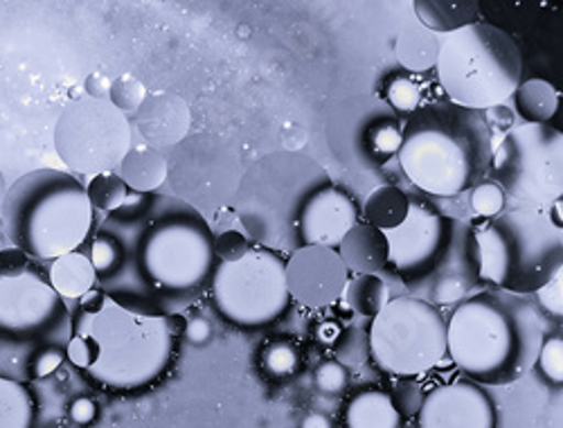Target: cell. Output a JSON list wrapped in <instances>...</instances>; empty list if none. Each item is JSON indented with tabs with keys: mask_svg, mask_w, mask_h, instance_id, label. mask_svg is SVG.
I'll use <instances>...</instances> for the list:
<instances>
[{
	"mask_svg": "<svg viewBox=\"0 0 563 428\" xmlns=\"http://www.w3.org/2000/svg\"><path fill=\"white\" fill-rule=\"evenodd\" d=\"M214 237L206 215L183 199L131 193L92 234L98 289L131 314L176 318L208 298L219 266Z\"/></svg>",
	"mask_w": 563,
	"mask_h": 428,
	"instance_id": "obj_1",
	"label": "cell"
},
{
	"mask_svg": "<svg viewBox=\"0 0 563 428\" xmlns=\"http://www.w3.org/2000/svg\"><path fill=\"white\" fill-rule=\"evenodd\" d=\"M545 341L532 296L481 289L446 318V356L478 386H507L528 374Z\"/></svg>",
	"mask_w": 563,
	"mask_h": 428,
	"instance_id": "obj_2",
	"label": "cell"
},
{
	"mask_svg": "<svg viewBox=\"0 0 563 428\" xmlns=\"http://www.w3.org/2000/svg\"><path fill=\"white\" fill-rule=\"evenodd\" d=\"M386 237L388 271L404 294L444 309L481 292V249L468 221L410 199L408 217Z\"/></svg>",
	"mask_w": 563,
	"mask_h": 428,
	"instance_id": "obj_3",
	"label": "cell"
},
{
	"mask_svg": "<svg viewBox=\"0 0 563 428\" xmlns=\"http://www.w3.org/2000/svg\"><path fill=\"white\" fill-rule=\"evenodd\" d=\"M494 133L487 118L449 100L421 105L401 122L399 165L421 193L460 197L487 174Z\"/></svg>",
	"mask_w": 563,
	"mask_h": 428,
	"instance_id": "obj_4",
	"label": "cell"
},
{
	"mask_svg": "<svg viewBox=\"0 0 563 428\" xmlns=\"http://www.w3.org/2000/svg\"><path fill=\"white\" fill-rule=\"evenodd\" d=\"M12 249L36 262H55L79 251L96 230L86 185L64 169H34L21 176L0 210Z\"/></svg>",
	"mask_w": 563,
	"mask_h": 428,
	"instance_id": "obj_5",
	"label": "cell"
},
{
	"mask_svg": "<svg viewBox=\"0 0 563 428\" xmlns=\"http://www.w3.org/2000/svg\"><path fill=\"white\" fill-rule=\"evenodd\" d=\"M73 339L68 303L34 271L0 277V378L34 384L55 374Z\"/></svg>",
	"mask_w": 563,
	"mask_h": 428,
	"instance_id": "obj_6",
	"label": "cell"
},
{
	"mask_svg": "<svg viewBox=\"0 0 563 428\" xmlns=\"http://www.w3.org/2000/svg\"><path fill=\"white\" fill-rule=\"evenodd\" d=\"M73 334H86L96 345V361L84 372L92 384L115 395H133L156 386L167 374L176 331L169 318L131 314L107 300L102 309L73 314Z\"/></svg>",
	"mask_w": 563,
	"mask_h": 428,
	"instance_id": "obj_7",
	"label": "cell"
},
{
	"mask_svg": "<svg viewBox=\"0 0 563 428\" xmlns=\"http://www.w3.org/2000/svg\"><path fill=\"white\" fill-rule=\"evenodd\" d=\"M327 185L332 178L320 163L300 152H277L244 172L230 204L251 244L289 257L302 249L298 221L307 201Z\"/></svg>",
	"mask_w": 563,
	"mask_h": 428,
	"instance_id": "obj_8",
	"label": "cell"
},
{
	"mask_svg": "<svg viewBox=\"0 0 563 428\" xmlns=\"http://www.w3.org/2000/svg\"><path fill=\"white\" fill-rule=\"evenodd\" d=\"M476 242L489 289L534 296L563 268V230L545 210L505 208L476 228Z\"/></svg>",
	"mask_w": 563,
	"mask_h": 428,
	"instance_id": "obj_9",
	"label": "cell"
},
{
	"mask_svg": "<svg viewBox=\"0 0 563 428\" xmlns=\"http://www.w3.org/2000/svg\"><path fill=\"white\" fill-rule=\"evenodd\" d=\"M435 70L451 105L483 113L503 107L519 88L523 57L507 32L476 21L444 34Z\"/></svg>",
	"mask_w": 563,
	"mask_h": 428,
	"instance_id": "obj_10",
	"label": "cell"
},
{
	"mask_svg": "<svg viewBox=\"0 0 563 428\" xmlns=\"http://www.w3.org/2000/svg\"><path fill=\"white\" fill-rule=\"evenodd\" d=\"M208 300L223 322L238 329L260 331L279 322L294 305L287 255L253 246L240 260L219 262Z\"/></svg>",
	"mask_w": 563,
	"mask_h": 428,
	"instance_id": "obj_11",
	"label": "cell"
},
{
	"mask_svg": "<svg viewBox=\"0 0 563 428\" xmlns=\"http://www.w3.org/2000/svg\"><path fill=\"white\" fill-rule=\"evenodd\" d=\"M487 174L507 208L548 210L563 197V133L550 124L511 127L494 145Z\"/></svg>",
	"mask_w": 563,
	"mask_h": 428,
	"instance_id": "obj_12",
	"label": "cell"
},
{
	"mask_svg": "<svg viewBox=\"0 0 563 428\" xmlns=\"http://www.w3.org/2000/svg\"><path fill=\"white\" fill-rule=\"evenodd\" d=\"M369 359L397 378L433 370L446 359V316L408 294L395 296L369 320Z\"/></svg>",
	"mask_w": 563,
	"mask_h": 428,
	"instance_id": "obj_13",
	"label": "cell"
},
{
	"mask_svg": "<svg viewBox=\"0 0 563 428\" xmlns=\"http://www.w3.org/2000/svg\"><path fill=\"white\" fill-rule=\"evenodd\" d=\"M55 145L75 174L98 176L122 165L131 150V127L109 98L68 105L55 129Z\"/></svg>",
	"mask_w": 563,
	"mask_h": 428,
	"instance_id": "obj_14",
	"label": "cell"
},
{
	"mask_svg": "<svg viewBox=\"0 0 563 428\" xmlns=\"http://www.w3.org/2000/svg\"><path fill=\"white\" fill-rule=\"evenodd\" d=\"M217 135H195L187 138L183 145L176 150V163H174V185L190 178L195 174H203L187 193L199 197L197 210L203 215L208 206H223L232 201L234 193L240 187V161L232 147L212 165L208 167L210 154L214 150Z\"/></svg>",
	"mask_w": 563,
	"mask_h": 428,
	"instance_id": "obj_15",
	"label": "cell"
},
{
	"mask_svg": "<svg viewBox=\"0 0 563 428\" xmlns=\"http://www.w3.org/2000/svg\"><path fill=\"white\" fill-rule=\"evenodd\" d=\"M417 428H498V408L485 386L457 378L427 393Z\"/></svg>",
	"mask_w": 563,
	"mask_h": 428,
	"instance_id": "obj_16",
	"label": "cell"
},
{
	"mask_svg": "<svg viewBox=\"0 0 563 428\" xmlns=\"http://www.w3.org/2000/svg\"><path fill=\"white\" fill-rule=\"evenodd\" d=\"M350 277L343 260L332 249L302 246L287 257L291 300L309 309H322L341 300Z\"/></svg>",
	"mask_w": 563,
	"mask_h": 428,
	"instance_id": "obj_17",
	"label": "cell"
},
{
	"mask_svg": "<svg viewBox=\"0 0 563 428\" xmlns=\"http://www.w3.org/2000/svg\"><path fill=\"white\" fill-rule=\"evenodd\" d=\"M361 221V208L339 185H327L307 201L298 237L302 246H322L339 251L345 234Z\"/></svg>",
	"mask_w": 563,
	"mask_h": 428,
	"instance_id": "obj_18",
	"label": "cell"
},
{
	"mask_svg": "<svg viewBox=\"0 0 563 428\" xmlns=\"http://www.w3.org/2000/svg\"><path fill=\"white\" fill-rule=\"evenodd\" d=\"M352 150L363 167H382L401 150V120L379 102L354 127Z\"/></svg>",
	"mask_w": 563,
	"mask_h": 428,
	"instance_id": "obj_19",
	"label": "cell"
},
{
	"mask_svg": "<svg viewBox=\"0 0 563 428\" xmlns=\"http://www.w3.org/2000/svg\"><path fill=\"white\" fill-rule=\"evenodd\" d=\"M339 257L343 260L350 275H379L388 268V237L384 230L358 221L339 246Z\"/></svg>",
	"mask_w": 563,
	"mask_h": 428,
	"instance_id": "obj_20",
	"label": "cell"
},
{
	"mask_svg": "<svg viewBox=\"0 0 563 428\" xmlns=\"http://www.w3.org/2000/svg\"><path fill=\"white\" fill-rule=\"evenodd\" d=\"M345 428H401L404 417L397 413L390 395L379 388L356 393L345 406Z\"/></svg>",
	"mask_w": 563,
	"mask_h": 428,
	"instance_id": "obj_21",
	"label": "cell"
},
{
	"mask_svg": "<svg viewBox=\"0 0 563 428\" xmlns=\"http://www.w3.org/2000/svg\"><path fill=\"white\" fill-rule=\"evenodd\" d=\"M48 282L66 303L70 300L77 303L90 289L98 287V275H96V266L90 262V255L75 251L51 262Z\"/></svg>",
	"mask_w": 563,
	"mask_h": 428,
	"instance_id": "obj_22",
	"label": "cell"
},
{
	"mask_svg": "<svg viewBox=\"0 0 563 428\" xmlns=\"http://www.w3.org/2000/svg\"><path fill=\"white\" fill-rule=\"evenodd\" d=\"M120 178L126 183L131 193H156L167 178V161L152 147H137L129 150L126 158L122 161Z\"/></svg>",
	"mask_w": 563,
	"mask_h": 428,
	"instance_id": "obj_23",
	"label": "cell"
},
{
	"mask_svg": "<svg viewBox=\"0 0 563 428\" xmlns=\"http://www.w3.org/2000/svg\"><path fill=\"white\" fill-rule=\"evenodd\" d=\"M514 111L523 124H548L559 109V95L545 79H528L514 90Z\"/></svg>",
	"mask_w": 563,
	"mask_h": 428,
	"instance_id": "obj_24",
	"label": "cell"
},
{
	"mask_svg": "<svg viewBox=\"0 0 563 428\" xmlns=\"http://www.w3.org/2000/svg\"><path fill=\"white\" fill-rule=\"evenodd\" d=\"M410 210V197L404 193L401 187L395 185H382L372 189L369 197L363 206L365 223L379 228V230H393L408 217Z\"/></svg>",
	"mask_w": 563,
	"mask_h": 428,
	"instance_id": "obj_25",
	"label": "cell"
},
{
	"mask_svg": "<svg viewBox=\"0 0 563 428\" xmlns=\"http://www.w3.org/2000/svg\"><path fill=\"white\" fill-rule=\"evenodd\" d=\"M417 19L433 32H455L464 25H472L478 19V6L464 3V0H453V3H442V0H417L412 6Z\"/></svg>",
	"mask_w": 563,
	"mask_h": 428,
	"instance_id": "obj_26",
	"label": "cell"
},
{
	"mask_svg": "<svg viewBox=\"0 0 563 428\" xmlns=\"http://www.w3.org/2000/svg\"><path fill=\"white\" fill-rule=\"evenodd\" d=\"M343 296H345L347 307L354 314L369 318V320L393 300L388 282L382 277V273L379 275H352Z\"/></svg>",
	"mask_w": 563,
	"mask_h": 428,
	"instance_id": "obj_27",
	"label": "cell"
},
{
	"mask_svg": "<svg viewBox=\"0 0 563 428\" xmlns=\"http://www.w3.org/2000/svg\"><path fill=\"white\" fill-rule=\"evenodd\" d=\"M0 428H36V402L25 384L0 378Z\"/></svg>",
	"mask_w": 563,
	"mask_h": 428,
	"instance_id": "obj_28",
	"label": "cell"
},
{
	"mask_svg": "<svg viewBox=\"0 0 563 428\" xmlns=\"http://www.w3.org/2000/svg\"><path fill=\"white\" fill-rule=\"evenodd\" d=\"M86 195H88L92 210L109 215V212L118 210L129 199L131 189L118 174L107 172V174L90 176V183L86 185Z\"/></svg>",
	"mask_w": 563,
	"mask_h": 428,
	"instance_id": "obj_29",
	"label": "cell"
},
{
	"mask_svg": "<svg viewBox=\"0 0 563 428\" xmlns=\"http://www.w3.org/2000/svg\"><path fill=\"white\" fill-rule=\"evenodd\" d=\"M424 98H421V88L415 79H410L408 75H393L388 81H386V88H384V102L386 107L399 118H408L410 113H415L421 105Z\"/></svg>",
	"mask_w": 563,
	"mask_h": 428,
	"instance_id": "obj_30",
	"label": "cell"
},
{
	"mask_svg": "<svg viewBox=\"0 0 563 428\" xmlns=\"http://www.w3.org/2000/svg\"><path fill=\"white\" fill-rule=\"evenodd\" d=\"M336 361L345 367L363 365L369 359V325L363 329L361 325H350L334 341Z\"/></svg>",
	"mask_w": 563,
	"mask_h": 428,
	"instance_id": "obj_31",
	"label": "cell"
},
{
	"mask_svg": "<svg viewBox=\"0 0 563 428\" xmlns=\"http://www.w3.org/2000/svg\"><path fill=\"white\" fill-rule=\"evenodd\" d=\"M262 361L268 374L273 376H291L300 365V352L294 341L289 339H275L271 341L264 352Z\"/></svg>",
	"mask_w": 563,
	"mask_h": 428,
	"instance_id": "obj_32",
	"label": "cell"
},
{
	"mask_svg": "<svg viewBox=\"0 0 563 428\" xmlns=\"http://www.w3.org/2000/svg\"><path fill=\"white\" fill-rule=\"evenodd\" d=\"M507 208L503 189L494 180H481L472 189V210L483 219H494Z\"/></svg>",
	"mask_w": 563,
	"mask_h": 428,
	"instance_id": "obj_33",
	"label": "cell"
},
{
	"mask_svg": "<svg viewBox=\"0 0 563 428\" xmlns=\"http://www.w3.org/2000/svg\"><path fill=\"white\" fill-rule=\"evenodd\" d=\"M548 382L561 386L563 384V339L550 337L543 341L537 363H534Z\"/></svg>",
	"mask_w": 563,
	"mask_h": 428,
	"instance_id": "obj_34",
	"label": "cell"
},
{
	"mask_svg": "<svg viewBox=\"0 0 563 428\" xmlns=\"http://www.w3.org/2000/svg\"><path fill=\"white\" fill-rule=\"evenodd\" d=\"M313 382H316V388L324 395H341L347 388L350 374H347V367L341 365L339 361H324L316 367Z\"/></svg>",
	"mask_w": 563,
	"mask_h": 428,
	"instance_id": "obj_35",
	"label": "cell"
},
{
	"mask_svg": "<svg viewBox=\"0 0 563 428\" xmlns=\"http://www.w3.org/2000/svg\"><path fill=\"white\" fill-rule=\"evenodd\" d=\"M397 413L401 417H412L419 413L421 404H424V388H421L412 378H399V384L393 388V393H388Z\"/></svg>",
	"mask_w": 563,
	"mask_h": 428,
	"instance_id": "obj_36",
	"label": "cell"
},
{
	"mask_svg": "<svg viewBox=\"0 0 563 428\" xmlns=\"http://www.w3.org/2000/svg\"><path fill=\"white\" fill-rule=\"evenodd\" d=\"M255 244L240 230H223L214 237V251L219 262H234L244 257Z\"/></svg>",
	"mask_w": 563,
	"mask_h": 428,
	"instance_id": "obj_37",
	"label": "cell"
},
{
	"mask_svg": "<svg viewBox=\"0 0 563 428\" xmlns=\"http://www.w3.org/2000/svg\"><path fill=\"white\" fill-rule=\"evenodd\" d=\"M561 289H563V284H561V273L559 275H554L543 289H539L532 298H534V303H537V307L541 309V311H545V314H550L552 318H559L561 320V316H563V305H561Z\"/></svg>",
	"mask_w": 563,
	"mask_h": 428,
	"instance_id": "obj_38",
	"label": "cell"
},
{
	"mask_svg": "<svg viewBox=\"0 0 563 428\" xmlns=\"http://www.w3.org/2000/svg\"><path fill=\"white\" fill-rule=\"evenodd\" d=\"M68 417L73 424L77 426H88L98 419V404L96 399H90L86 395H79L75 397L70 404H68Z\"/></svg>",
	"mask_w": 563,
	"mask_h": 428,
	"instance_id": "obj_39",
	"label": "cell"
},
{
	"mask_svg": "<svg viewBox=\"0 0 563 428\" xmlns=\"http://www.w3.org/2000/svg\"><path fill=\"white\" fill-rule=\"evenodd\" d=\"M30 257L23 255L19 249L0 251V277H14L27 271Z\"/></svg>",
	"mask_w": 563,
	"mask_h": 428,
	"instance_id": "obj_40",
	"label": "cell"
},
{
	"mask_svg": "<svg viewBox=\"0 0 563 428\" xmlns=\"http://www.w3.org/2000/svg\"><path fill=\"white\" fill-rule=\"evenodd\" d=\"M210 337H212V325L208 322V318H203V316L187 318L185 339H190L195 345H203V343H208Z\"/></svg>",
	"mask_w": 563,
	"mask_h": 428,
	"instance_id": "obj_41",
	"label": "cell"
},
{
	"mask_svg": "<svg viewBox=\"0 0 563 428\" xmlns=\"http://www.w3.org/2000/svg\"><path fill=\"white\" fill-rule=\"evenodd\" d=\"M300 428H334V424H332V419L327 417L324 413H309V415L302 419Z\"/></svg>",
	"mask_w": 563,
	"mask_h": 428,
	"instance_id": "obj_42",
	"label": "cell"
},
{
	"mask_svg": "<svg viewBox=\"0 0 563 428\" xmlns=\"http://www.w3.org/2000/svg\"><path fill=\"white\" fill-rule=\"evenodd\" d=\"M5 197H8V187H5V180H3V174H0V210H3V204H5Z\"/></svg>",
	"mask_w": 563,
	"mask_h": 428,
	"instance_id": "obj_43",
	"label": "cell"
}]
</instances>
